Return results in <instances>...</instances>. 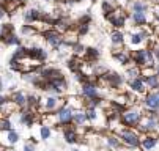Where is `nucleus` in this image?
Wrapping results in <instances>:
<instances>
[{"label": "nucleus", "mask_w": 159, "mask_h": 151, "mask_svg": "<svg viewBox=\"0 0 159 151\" xmlns=\"http://www.w3.org/2000/svg\"><path fill=\"white\" fill-rule=\"evenodd\" d=\"M36 121H38V113L36 112H32V110H27V109H20L19 110V123L20 124L30 127Z\"/></svg>", "instance_id": "6ab92c4d"}, {"label": "nucleus", "mask_w": 159, "mask_h": 151, "mask_svg": "<svg viewBox=\"0 0 159 151\" xmlns=\"http://www.w3.org/2000/svg\"><path fill=\"white\" fill-rule=\"evenodd\" d=\"M65 105L71 107L73 110H79V109H84V99H82L79 95L65 96Z\"/></svg>", "instance_id": "393cba45"}, {"label": "nucleus", "mask_w": 159, "mask_h": 151, "mask_svg": "<svg viewBox=\"0 0 159 151\" xmlns=\"http://www.w3.org/2000/svg\"><path fill=\"white\" fill-rule=\"evenodd\" d=\"M20 33L24 35V36H30V38H32L33 35L38 33V30L35 29V25H27V24H25V25L20 27Z\"/></svg>", "instance_id": "c9c22d12"}, {"label": "nucleus", "mask_w": 159, "mask_h": 151, "mask_svg": "<svg viewBox=\"0 0 159 151\" xmlns=\"http://www.w3.org/2000/svg\"><path fill=\"white\" fill-rule=\"evenodd\" d=\"M41 36H43V39L46 41L54 51H57V49L63 44V35H60V33H58L57 30H54V29L43 30V32H41Z\"/></svg>", "instance_id": "6e6552de"}, {"label": "nucleus", "mask_w": 159, "mask_h": 151, "mask_svg": "<svg viewBox=\"0 0 159 151\" xmlns=\"http://www.w3.org/2000/svg\"><path fill=\"white\" fill-rule=\"evenodd\" d=\"M90 22H92V14L90 13L82 14L80 19H79V25H90Z\"/></svg>", "instance_id": "ea45409f"}, {"label": "nucleus", "mask_w": 159, "mask_h": 151, "mask_svg": "<svg viewBox=\"0 0 159 151\" xmlns=\"http://www.w3.org/2000/svg\"><path fill=\"white\" fill-rule=\"evenodd\" d=\"M143 117V109L140 104H134L131 107H126V109L120 113V124L123 127H132L135 129V126H137L140 123Z\"/></svg>", "instance_id": "f257e3e1"}, {"label": "nucleus", "mask_w": 159, "mask_h": 151, "mask_svg": "<svg viewBox=\"0 0 159 151\" xmlns=\"http://www.w3.org/2000/svg\"><path fill=\"white\" fill-rule=\"evenodd\" d=\"M135 77H140V68L131 63L129 66H126L125 79H126V80H131V79H135Z\"/></svg>", "instance_id": "7c9ffc66"}, {"label": "nucleus", "mask_w": 159, "mask_h": 151, "mask_svg": "<svg viewBox=\"0 0 159 151\" xmlns=\"http://www.w3.org/2000/svg\"><path fill=\"white\" fill-rule=\"evenodd\" d=\"M8 16H10V14H8V11H7L5 5H3V3H0V20H5Z\"/></svg>", "instance_id": "c03bdc74"}, {"label": "nucleus", "mask_w": 159, "mask_h": 151, "mask_svg": "<svg viewBox=\"0 0 159 151\" xmlns=\"http://www.w3.org/2000/svg\"><path fill=\"white\" fill-rule=\"evenodd\" d=\"M131 63L142 69V68H153L156 60L150 47H140V49L131 51Z\"/></svg>", "instance_id": "f03ea898"}, {"label": "nucleus", "mask_w": 159, "mask_h": 151, "mask_svg": "<svg viewBox=\"0 0 159 151\" xmlns=\"http://www.w3.org/2000/svg\"><path fill=\"white\" fill-rule=\"evenodd\" d=\"M126 7L129 13H147L151 10V5L148 0H129Z\"/></svg>", "instance_id": "f3484780"}, {"label": "nucleus", "mask_w": 159, "mask_h": 151, "mask_svg": "<svg viewBox=\"0 0 159 151\" xmlns=\"http://www.w3.org/2000/svg\"><path fill=\"white\" fill-rule=\"evenodd\" d=\"M11 58H13V60H17V61L27 58V46H22V44L17 46L16 51H14V54L11 55Z\"/></svg>", "instance_id": "2f4dec72"}, {"label": "nucleus", "mask_w": 159, "mask_h": 151, "mask_svg": "<svg viewBox=\"0 0 159 151\" xmlns=\"http://www.w3.org/2000/svg\"><path fill=\"white\" fill-rule=\"evenodd\" d=\"M156 3H159V0H156Z\"/></svg>", "instance_id": "864d4df0"}, {"label": "nucleus", "mask_w": 159, "mask_h": 151, "mask_svg": "<svg viewBox=\"0 0 159 151\" xmlns=\"http://www.w3.org/2000/svg\"><path fill=\"white\" fill-rule=\"evenodd\" d=\"M13 129V123L8 117H2L0 118V131H10Z\"/></svg>", "instance_id": "58836bf2"}, {"label": "nucleus", "mask_w": 159, "mask_h": 151, "mask_svg": "<svg viewBox=\"0 0 159 151\" xmlns=\"http://www.w3.org/2000/svg\"><path fill=\"white\" fill-rule=\"evenodd\" d=\"M143 82H145L147 91H157L159 90V76L151 74L148 77H143Z\"/></svg>", "instance_id": "a878e982"}, {"label": "nucleus", "mask_w": 159, "mask_h": 151, "mask_svg": "<svg viewBox=\"0 0 159 151\" xmlns=\"http://www.w3.org/2000/svg\"><path fill=\"white\" fill-rule=\"evenodd\" d=\"M142 151H159V134H143L140 135Z\"/></svg>", "instance_id": "f8f14e48"}, {"label": "nucleus", "mask_w": 159, "mask_h": 151, "mask_svg": "<svg viewBox=\"0 0 159 151\" xmlns=\"http://www.w3.org/2000/svg\"><path fill=\"white\" fill-rule=\"evenodd\" d=\"M73 126L80 127V129H87V127H88V120H87V115H85V109L74 110V115H73Z\"/></svg>", "instance_id": "4be33fe9"}, {"label": "nucleus", "mask_w": 159, "mask_h": 151, "mask_svg": "<svg viewBox=\"0 0 159 151\" xmlns=\"http://www.w3.org/2000/svg\"><path fill=\"white\" fill-rule=\"evenodd\" d=\"M110 42H112V49L125 47V33H123V30H112L110 32Z\"/></svg>", "instance_id": "5701e85b"}, {"label": "nucleus", "mask_w": 159, "mask_h": 151, "mask_svg": "<svg viewBox=\"0 0 159 151\" xmlns=\"http://www.w3.org/2000/svg\"><path fill=\"white\" fill-rule=\"evenodd\" d=\"M13 2H16V3H19V5H24L27 0H13Z\"/></svg>", "instance_id": "49530a36"}, {"label": "nucleus", "mask_w": 159, "mask_h": 151, "mask_svg": "<svg viewBox=\"0 0 159 151\" xmlns=\"http://www.w3.org/2000/svg\"><path fill=\"white\" fill-rule=\"evenodd\" d=\"M66 66H68V69H70V71L74 74V73H77V71L82 69L84 60H82V58H77V57H71V58L66 60Z\"/></svg>", "instance_id": "cd10ccee"}, {"label": "nucleus", "mask_w": 159, "mask_h": 151, "mask_svg": "<svg viewBox=\"0 0 159 151\" xmlns=\"http://www.w3.org/2000/svg\"><path fill=\"white\" fill-rule=\"evenodd\" d=\"M128 16H129V14H126V11H125V10L117 8V10L113 11L112 14L104 16V17H106V19L109 20V22H110V25L113 27V30H121L123 27H126Z\"/></svg>", "instance_id": "0eeeda50"}, {"label": "nucleus", "mask_w": 159, "mask_h": 151, "mask_svg": "<svg viewBox=\"0 0 159 151\" xmlns=\"http://www.w3.org/2000/svg\"><path fill=\"white\" fill-rule=\"evenodd\" d=\"M8 66H10V69H11V71L20 73V61H17V60H13V58H10V61H8Z\"/></svg>", "instance_id": "a19ab883"}, {"label": "nucleus", "mask_w": 159, "mask_h": 151, "mask_svg": "<svg viewBox=\"0 0 159 151\" xmlns=\"http://www.w3.org/2000/svg\"><path fill=\"white\" fill-rule=\"evenodd\" d=\"M22 151H36V143L35 140H30L24 145V148H22Z\"/></svg>", "instance_id": "37998d69"}, {"label": "nucleus", "mask_w": 159, "mask_h": 151, "mask_svg": "<svg viewBox=\"0 0 159 151\" xmlns=\"http://www.w3.org/2000/svg\"><path fill=\"white\" fill-rule=\"evenodd\" d=\"M51 135H52V129H51L49 126L41 124V126H39V137H41L43 140H48V139H51Z\"/></svg>", "instance_id": "e433bc0d"}, {"label": "nucleus", "mask_w": 159, "mask_h": 151, "mask_svg": "<svg viewBox=\"0 0 159 151\" xmlns=\"http://www.w3.org/2000/svg\"><path fill=\"white\" fill-rule=\"evenodd\" d=\"M74 80H76L79 85H82V83H85V82L93 80V77H88V76H85L82 71H77V73H74Z\"/></svg>", "instance_id": "4c0bfd02"}, {"label": "nucleus", "mask_w": 159, "mask_h": 151, "mask_svg": "<svg viewBox=\"0 0 159 151\" xmlns=\"http://www.w3.org/2000/svg\"><path fill=\"white\" fill-rule=\"evenodd\" d=\"M99 57H101V52H99L98 47H87V49H85V54H84V57H82V60H84L85 63H88V64H95V63L99 60Z\"/></svg>", "instance_id": "b1692460"}, {"label": "nucleus", "mask_w": 159, "mask_h": 151, "mask_svg": "<svg viewBox=\"0 0 159 151\" xmlns=\"http://www.w3.org/2000/svg\"><path fill=\"white\" fill-rule=\"evenodd\" d=\"M48 51L41 47V46H30L27 47V58L32 60L33 63H38V64H44V61L48 60Z\"/></svg>", "instance_id": "ddd939ff"}, {"label": "nucleus", "mask_w": 159, "mask_h": 151, "mask_svg": "<svg viewBox=\"0 0 159 151\" xmlns=\"http://www.w3.org/2000/svg\"><path fill=\"white\" fill-rule=\"evenodd\" d=\"M85 46L80 44V42H76V44L71 47V52H73V57H77V58H82L84 54H85Z\"/></svg>", "instance_id": "f704fd0d"}, {"label": "nucleus", "mask_w": 159, "mask_h": 151, "mask_svg": "<svg viewBox=\"0 0 159 151\" xmlns=\"http://www.w3.org/2000/svg\"><path fill=\"white\" fill-rule=\"evenodd\" d=\"M96 82L99 85H106V87L112 88V90H120L123 85L126 83L125 76L118 74V73H113V71H106L102 76H99L96 79Z\"/></svg>", "instance_id": "39448f33"}, {"label": "nucleus", "mask_w": 159, "mask_h": 151, "mask_svg": "<svg viewBox=\"0 0 159 151\" xmlns=\"http://www.w3.org/2000/svg\"><path fill=\"white\" fill-rule=\"evenodd\" d=\"M80 131L84 132L85 129L76 127V126H73V124H71V126H65L63 131H61L65 143H68V145H76V143H79V142H80Z\"/></svg>", "instance_id": "9d476101"}, {"label": "nucleus", "mask_w": 159, "mask_h": 151, "mask_svg": "<svg viewBox=\"0 0 159 151\" xmlns=\"http://www.w3.org/2000/svg\"><path fill=\"white\" fill-rule=\"evenodd\" d=\"M44 17H46V13L38 10V8H29L25 10L24 13V20H25V24L30 25V24H36V22H43Z\"/></svg>", "instance_id": "dca6fc26"}, {"label": "nucleus", "mask_w": 159, "mask_h": 151, "mask_svg": "<svg viewBox=\"0 0 159 151\" xmlns=\"http://www.w3.org/2000/svg\"><path fill=\"white\" fill-rule=\"evenodd\" d=\"M73 151H80V149H77V148H74V149H73Z\"/></svg>", "instance_id": "3c124183"}, {"label": "nucleus", "mask_w": 159, "mask_h": 151, "mask_svg": "<svg viewBox=\"0 0 159 151\" xmlns=\"http://www.w3.org/2000/svg\"><path fill=\"white\" fill-rule=\"evenodd\" d=\"M128 83V88H129V93H134L137 96H143L147 93V87H145V82H143V77H135V79H131V80H126Z\"/></svg>", "instance_id": "2eb2a0df"}, {"label": "nucleus", "mask_w": 159, "mask_h": 151, "mask_svg": "<svg viewBox=\"0 0 159 151\" xmlns=\"http://www.w3.org/2000/svg\"><path fill=\"white\" fill-rule=\"evenodd\" d=\"M101 85L96 82V80H90V82H85L80 85L79 88V96L82 99H93V98H104L102 91H101Z\"/></svg>", "instance_id": "423d86ee"}, {"label": "nucleus", "mask_w": 159, "mask_h": 151, "mask_svg": "<svg viewBox=\"0 0 159 151\" xmlns=\"http://www.w3.org/2000/svg\"><path fill=\"white\" fill-rule=\"evenodd\" d=\"M117 151H125V149H123V148H121V149H117Z\"/></svg>", "instance_id": "603ef678"}, {"label": "nucleus", "mask_w": 159, "mask_h": 151, "mask_svg": "<svg viewBox=\"0 0 159 151\" xmlns=\"http://www.w3.org/2000/svg\"><path fill=\"white\" fill-rule=\"evenodd\" d=\"M112 57L115 58L120 64H123V66H129L131 64V51L126 49V47L112 49Z\"/></svg>", "instance_id": "a211bd4d"}, {"label": "nucleus", "mask_w": 159, "mask_h": 151, "mask_svg": "<svg viewBox=\"0 0 159 151\" xmlns=\"http://www.w3.org/2000/svg\"><path fill=\"white\" fill-rule=\"evenodd\" d=\"M99 107H104V98L84 99V109H99Z\"/></svg>", "instance_id": "c85d7f7f"}, {"label": "nucleus", "mask_w": 159, "mask_h": 151, "mask_svg": "<svg viewBox=\"0 0 159 151\" xmlns=\"http://www.w3.org/2000/svg\"><path fill=\"white\" fill-rule=\"evenodd\" d=\"M140 105L143 112H157L159 110V99L156 91H147L142 99H140Z\"/></svg>", "instance_id": "1a4fd4ad"}, {"label": "nucleus", "mask_w": 159, "mask_h": 151, "mask_svg": "<svg viewBox=\"0 0 159 151\" xmlns=\"http://www.w3.org/2000/svg\"><path fill=\"white\" fill-rule=\"evenodd\" d=\"M88 32H90V25H79V24H77V33H79V38L85 36Z\"/></svg>", "instance_id": "79ce46f5"}, {"label": "nucleus", "mask_w": 159, "mask_h": 151, "mask_svg": "<svg viewBox=\"0 0 159 151\" xmlns=\"http://www.w3.org/2000/svg\"><path fill=\"white\" fill-rule=\"evenodd\" d=\"M73 115H74V110L68 105H63L61 109H58L55 112V118H57V124L58 126H71L73 124Z\"/></svg>", "instance_id": "4468645a"}, {"label": "nucleus", "mask_w": 159, "mask_h": 151, "mask_svg": "<svg viewBox=\"0 0 159 151\" xmlns=\"http://www.w3.org/2000/svg\"><path fill=\"white\" fill-rule=\"evenodd\" d=\"M92 2H96V0H92Z\"/></svg>", "instance_id": "5fc2aeb1"}, {"label": "nucleus", "mask_w": 159, "mask_h": 151, "mask_svg": "<svg viewBox=\"0 0 159 151\" xmlns=\"http://www.w3.org/2000/svg\"><path fill=\"white\" fill-rule=\"evenodd\" d=\"M102 142H104V145L110 151H117V149H121L123 148V145H121V142H120V139H118V135L115 132H107L102 137Z\"/></svg>", "instance_id": "aec40b11"}, {"label": "nucleus", "mask_w": 159, "mask_h": 151, "mask_svg": "<svg viewBox=\"0 0 159 151\" xmlns=\"http://www.w3.org/2000/svg\"><path fill=\"white\" fill-rule=\"evenodd\" d=\"M0 41H2L5 46H16V47H17V46L22 44V39L16 35V32L11 33V35H8V36H5V38H2Z\"/></svg>", "instance_id": "c756f323"}, {"label": "nucleus", "mask_w": 159, "mask_h": 151, "mask_svg": "<svg viewBox=\"0 0 159 151\" xmlns=\"http://www.w3.org/2000/svg\"><path fill=\"white\" fill-rule=\"evenodd\" d=\"M117 2H126V3H128V2H129V0H117Z\"/></svg>", "instance_id": "8fccbe9b"}, {"label": "nucleus", "mask_w": 159, "mask_h": 151, "mask_svg": "<svg viewBox=\"0 0 159 151\" xmlns=\"http://www.w3.org/2000/svg\"><path fill=\"white\" fill-rule=\"evenodd\" d=\"M44 2H46V3H52V2H54V0H44Z\"/></svg>", "instance_id": "09e8293b"}, {"label": "nucleus", "mask_w": 159, "mask_h": 151, "mask_svg": "<svg viewBox=\"0 0 159 151\" xmlns=\"http://www.w3.org/2000/svg\"><path fill=\"white\" fill-rule=\"evenodd\" d=\"M154 14H156V16H159V5H157V8H156V11H154Z\"/></svg>", "instance_id": "de8ad7c7"}, {"label": "nucleus", "mask_w": 159, "mask_h": 151, "mask_svg": "<svg viewBox=\"0 0 159 151\" xmlns=\"http://www.w3.org/2000/svg\"><path fill=\"white\" fill-rule=\"evenodd\" d=\"M65 105V96H46L39 98V109L38 113L48 115V113H55L58 109Z\"/></svg>", "instance_id": "20e7f679"}, {"label": "nucleus", "mask_w": 159, "mask_h": 151, "mask_svg": "<svg viewBox=\"0 0 159 151\" xmlns=\"http://www.w3.org/2000/svg\"><path fill=\"white\" fill-rule=\"evenodd\" d=\"M25 109L27 110H32V112H36L38 113V109H39V98L33 93H29L27 95V101H25Z\"/></svg>", "instance_id": "bb28decb"}, {"label": "nucleus", "mask_w": 159, "mask_h": 151, "mask_svg": "<svg viewBox=\"0 0 159 151\" xmlns=\"http://www.w3.org/2000/svg\"><path fill=\"white\" fill-rule=\"evenodd\" d=\"M8 98H10V101L17 107L19 110H20V109H25V101H27V93H25V91L16 90V91H13Z\"/></svg>", "instance_id": "412c9836"}, {"label": "nucleus", "mask_w": 159, "mask_h": 151, "mask_svg": "<svg viewBox=\"0 0 159 151\" xmlns=\"http://www.w3.org/2000/svg\"><path fill=\"white\" fill-rule=\"evenodd\" d=\"M20 140V135L16 129H10V131H0V146L3 148H13L17 145Z\"/></svg>", "instance_id": "9b49d317"}, {"label": "nucleus", "mask_w": 159, "mask_h": 151, "mask_svg": "<svg viewBox=\"0 0 159 151\" xmlns=\"http://www.w3.org/2000/svg\"><path fill=\"white\" fill-rule=\"evenodd\" d=\"M121 142V145L128 149H135L140 146V134L132 127H120L115 132Z\"/></svg>", "instance_id": "7ed1b4c3"}, {"label": "nucleus", "mask_w": 159, "mask_h": 151, "mask_svg": "<svg viewBox=\"0 0 159 151\" xmlns=\"http://www.w3.org/2000/svg\"><path fill=\"white\" fill-rule=\"evenodd\" d=\"M153 69H154V74H156V76H159V61H156V63H154Z\"/></svg>", "instance_id": "a18cd8bd"}, {"label": "nucleus", "mask_w": 159, "mask_h": 151, "mask_svg": "<svg viewBox=\"0 0 159 151\" xmlns=\"http://www.w3.org/2000/svg\"><path fill=\"white\" fill-rule=\"evenodd\" d=\"M101 8H102L104 16H109V14H112L113 11L117 10V5H115V3H112V2H109V0H104V2L101 3Z\"/></svg>", "instance_id": "72a5a7b5"}, {"label": "nucleus", "mask_w": 159, "mask_h": 151, "mask_svg": "<svg viewBox=\"0 0 159 151\" xmlns=\"http://www.w3.org/2000/svg\"><path fill=\"white\" fill-rule=\"evenodd\" d=\"M11 33H14V27H13L11 22L0 24V39L5 38V36H8V35H11Z\"/></svg>", "instance_id": "473e14b6"}]
</instances>
